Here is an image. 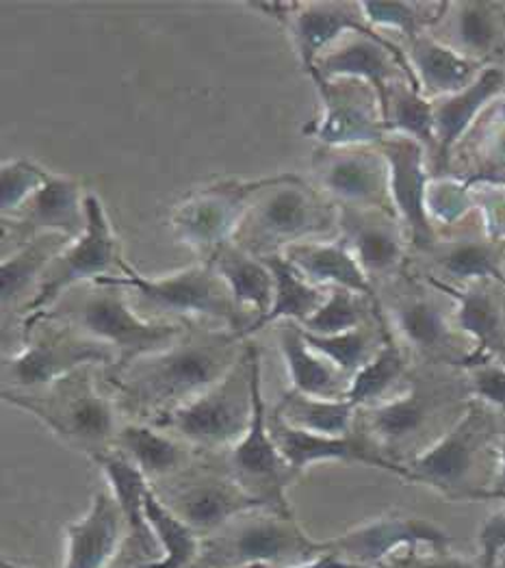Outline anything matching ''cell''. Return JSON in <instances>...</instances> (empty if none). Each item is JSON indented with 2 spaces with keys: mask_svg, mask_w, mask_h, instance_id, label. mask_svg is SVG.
Segmentation results:
<instances>
[{
  "mask_svg": "<svg viewBox=\"0 0 505 568\" xmlns=\"http://www.w3.org/2000/svg\"><path fill=\"white\" fill-rule=\"evenodd\" d=\"M286 29L306 74L317 57L347 33H375L361 2H295Z\"/></svg>",
  "mask_w": 505,
  "mask_h": 568,
  "instance_id": "cell-25",
  "label": "cell"
},
{
  "mask_svg": "<svg viewBox=\"0 0 505 568\" xmlns=\"http://www.w3.org/2000/svg\"><path fill=\"white\" fill-rule=\"evenodd\" d=\"M317 88L322 111L304 129L306 135L330 148L380 145L388 138L377 92L354 79H311Z\"/></svg>",
  "mask_w": 505,
  "mask_h": 568,
  "instance_id": "cell-16",
  "label": "cell"
},
{
  "mask_svg": "<svg viewBox=\"0 0 505 568\" xmlns=\"http://www.w3.org/2000/svg\"><path fill=\"white\" fill-rule=\"evenodd\" d=\"M400 568H484L482 565H475L466 558L459 556H450V554H438L436 558H427V560H416L408 567Z\"/></svg>",
  "mask_w": 505,
  "mask_h": 568,
  "instance_id": "cell-49",
  "label": "cell"
},
{
  "mask_svg": "<svg viewBox=\"0 0 505 568\" xmlns=\"http://www.w3.org/2000/svg\"><path fill=\"white\" fill-rule=\"evenodd\" d=\"M22 338L24 347L2 358V390L33 393L83 367L115 365L111 347L48 317L22 322Z\"/></svg>",
  "mask_w": 505,
  "mask_h": 568,
  "instance_id": "cell-7",
  "label": "cell"
},
{
  "mask_svg": "<svg viewBox=\"0 0 505 568\" xmlns=\"http://www.w3.org/2000/svg\"><path fill=\"white\" fill-rule=\"evenodd\" d=\"M113 449L122 452L145 475V479L152 481L150 486L183 474L193 458L191 445L161 427L143 422H129L120 427Z\"/></svg>",
  "mask_w": 505,
  "mask_h": 568,
  "instance_id": "cell-31",
  "label": "cell"
},
{
  "mask_svg": "<svg viewBox=\"0 0 505 568\" xmlns=\"http://www.w3.org/2000/svg\"><path fill=\"white\" fill-rule=\"evenodd\" d=\"M497 436L495 417L484 402H471L458 419L425 449L404 463L406 479L421 481L452 499H482L479 465Z\"/></svg>",
  "mask_w": 505,
  "mask_h": 568,
  "instance_id": "cell-8",
  "label": "cell"
},
{
  "mask_svg": "<svg viewBox=\"0 0 505 568\" xmlns=\"http://www.w3.org/2000/svg\"><path fill=\"white\" fill-rule=\"evenodd\" d=\"M88 231L85 235L72 241L63 247L52 263L48 265L47 274L38 286L36 297L22 313V322L38 317L52 308L70 288L81 284L95 283L104 276L122 274V250L120 239L115 235L111 220L102 206V200L88 191Z\"/></svg>",
  "mask_w": 505,
  "mask_h": 568,
  "instance_id": "cell-9",
  "label": "cell"
},
{
  "mask_svg": "<svg viewBox=\"0 0 505 568\" xmlns=\"http://www.w3.org/2000/svg\"><path fill=\"white\" fill-rule=\"evenodd\" d=\"M209 263H213L218 274L229 284L232 300L245 315L248 311H254V322H261L272 311L276 281L270 265L263 258L248 254L230 241L215 252V256Z\"/></svg>",
  "mask_w": 505,
  "mask_h": 568,
  "instance_id": "cell-35",
  "label": "cell"
},
{
  "mask_svg": "<svg viewBox=\"0 0 505 568\" xmlns=\"http://www.w3.org/2000/svg\"><path fill=\"white\" fill-rule=\"evenodd\" d=\"M230 477L250 495L267 501L277 513L291 515L286 506V488L297 477L277 449L270 429V415L263 399L261 363L254 372V413L248 434L224 454Z\"/></svg>",
  "mask_w": 505,
  "mask_h": 568,
  "instance_id": "cell-17",
  "label": "cell"
},
{
  "mask_svg": "<svg viewBox=\"0 0 505 568\" xmlns=\"http://www.w3.org/2000/svg\"><path fill=\"white\" fill-rule=\"evenodd\" d=\"M408 65L413 70L414 83L427 100H438L466 90L484 68L454 48L445 47L430 33H418L408 40Z\"/></svg>",
  "mask_w": 505,
  "mask_h": 568,
  "instance_id": "cell-29",
  "label": "cell"
},
{
  "mask_svg": "<svg viewBox=\"0 0 505 568\" xmlns=\"http://www.w3.org/2000/svg\"><path fill=\"white\" fill-rule=\"evenodd\" d=\"M443 293L458 302L454 313L456 328L475 341V352L462 367L491 361L495 354H505V291L497 281L450 286L434 283Z\"/></svg>",
  "mask_w": 505,
  "mask_h": 568,
  "instance_id": "cell-24",
  "label": "cell"
},
{
  "mask_svg": "<svg viewBox=\"0 0 505 568\" xmlns=\"http://www.w3.org/2000/svg\"><path fill=\"white\" fill-rule=\"evenodd\" d=\"M277 345L291 379V390L323 399H347L350 378L306 343L304 332L295 322H280Z\"/></svg>",
  "mask_w": 505,
  "mask_h": 568,
  "instance_id": "cell-33",
  "label": "cell"
},
{
  "mask_svg": "<svg viewBox=\"0 0 505 568\" xmlns=\"http://www.w3.org/2000/svg\"><path fill=\"white\" fill-rule=\"evenodd\" d=\"M95 283L124 288L139 315L150 322L209 324L241 334L250 326L248 315L232 300L229 284L209 261L170 276L148 278L124 258L122 274L104 276Z\"/></svg>",
  "mask_w": 505,
  "mask_h": 568,
  "instance_id": "cell-3",
  "label": "cell"
},
{
  "mask_svg": "<svg viewBox=\"0 0 505 568\" xmlns=\"http://www.w3.org/2000/svg\"><path fill=\"white\" fill-rule=\"evenodd\" d=\"M450 542L452 536L447 531L421 517H380L350 529L339 538L325 540L322 551L363 568L382 562L397 547L427 545L436 551H445Z\"/></svg>",
  "mask_w": 505,
  "mask_h": 568,
  "instance_id": "cell-22",
  "label": "cell"
},
{
  "mask_svg": "<svg viewBox=\"0 0 505 568\" xmlns=\"http://www.w3.org/2000/svg\"><path fill=\"white\" fill-rule=\"evenodd\" d=\"M38 317L61 322L111 347L115 354V365L107 374H115L143 356L170 347L191 326L174 322H150L139 315L124 288L102 283L70 288L52 308Z\"/></svg>",
  "mask_w": 505,
  "mask_h": 568,
  "instance_id": "cell-2",
  "label": "cell"
},
{
  "mask_svg": "<svg viewBox=\"0 0 505 568\" xmlns=\"http://www.w3.org/2000/svg\"><path fill=\"white\" fill-rule=\"evenodd\" d=\"M309 79H354L371 85L382 102V113L386 109L388 88L406 77L414 83L413 70L406 54L382 38L380 33H347L336 44L327 48L315 61ZM416 85V83H414Z\"/></svg>",
  "mask_w": 505,
  "mask_h": 568,
  "instance_id": "cell-18",
  "label": "cell"
},
{
  "mask_svg": "<svg viewBox=\"0 0 505 568\" xmlns=\"http://www.w3.org/2000/svg\"><path fill=\"white\" fill-rule=\"evenodd\" d=\"M145 521L150 525L156 542L163 549V558L156 562L139 565L141 568H189L200 562L204 542L200 540V534L191 529L186 523L176 517L163 499L154 493L150 486L143 499Z\"/></svg>",
  "mask_w": 505,
  "mask_h": 568,
  "instance_id": "cell-38",
  "label": "cell"
},
{
  "mask_svg": "<svg viewBox=\"0 0 505 568\" xmlns=\"http://www.w3.org/2000/svg\"><path fill=\"white\" fill-rule=\"evenodd\" d=\"M468 369L466 386L475 399L484 402L486 406H495L505 413V365H497L493 361L475 363Z\"/></svg>",
  "mask_w": 505,
  "mask_h": 568,
  "instance_id": "cell-47",
  "label": "cell"
},
{
  "mask_svg": "<svg viewBox=\"0 0 505 568\" xmlns=\"http://www.w3.org/2000/svg\"><path fill=\"white\" fill-rule=\"evenodd\" d=\"M248 345L239 331L191 324L176 343L107 374V382L122 413L154 424L226 378Z\"/></svg>",
  "mask_w": 505,
  "mask_h": 568,
  "instance_id": "cell-1",
  "label": "cell"
},
{
  "mask_svg": "<svg viewBox=\"0 0 505 568\" xmlns=\"http://www.w3.org/2000/svg\"><path fill=\"white\" fill-rule=\"evenodd\" d=\"M50 172L27 159H9L0 168V213L9 220L20 213V209L42 190Z\"/></svg>",
  "mask_w": 505,
  "mask_h": 568,
  "instance_id": "cell-45",
  "label": "cell"
},
{
  "mask_svg": "<svg viewBox=\"0 0 505 568\" xmlns=\"http://www.w3.org/2000/svg\"><path fill=\"white\" fill-rule=\"evenodd\" d=\"M236 568H265V567H236Z\"/></svg>",
  "mask_w": 505,
  "mask_h": 568,
  "instance_id": "cell-52",
  "label": "cell"
},
{
  "mask_svg": "<svg viewBox=\"0 0 505 568\" xmlns=\"http://www.w3.org/2000/svg\"><path fill=\"white\" fill-rule=\"evenodd\" d=\"M63 568H107L124 540V517L111 490H95L90 510L79 521L65 525Z\"/></svg>",
  "mask_w": 505,
  "mask_h": 568,
  "instance_id": "cell-26",
  "label": "cell"
},
{
  "mask_svg": "<svg viewBox=\"0 0 505 568\" xmlns=\"http://www.w3.org/2000/svg\"><path fill=\"white\" fill-rule=\"evenodd\" d=\"M479 565L484 568L497 567V560L505 551V508L493 513L486 521L482 523L479 534Z\"/></svg>",
  "mask_w": 505,
  "mask_h": 568,
  "instance_id": "cell-48",
  "label": "cell"
},
{
  "mask_svg": "<svg viewBox=\"0 0 505 568\" xmlns=\"http://www.w3.org/2000/svg\"><path fill=\"white\" fill-rule=\"evenodd\" d=\"M452 4V2H450ZM454 13H447V2L441 20L432 27L450 31L436 38L445 47L454 48L462 57L482 65V61L499 54L504 40L502 4L497 2H454Z\"/></svg>",
  "mask_w": 505,
  "mask_h": 568,
  "instance_id": "cell-32",
  "label": "cell"
},
{
  "mask_svg": "<svg viewBox=\"0 0 505 568\" xmlns=\"http://www.w3.org/2000/svg\"><path fill=\"white\" fill-rule=\"evenodd\" d=\"M263 261L270 265L276 281L274 304H272V311L261 322H254L248 331L243 332L245 338L265 326L280 324V322L304 324L309 317H313L322 308L330 291V288L309 283L282 254L263 258Z\"/></svg>",
  "mask_w": 505,
  "mask_h": 568,
  "instance_id": "cell-37",
  "label": "cell"
},
{
  "mask_svg": "<svg viewBox=\"0 0 505 568\" xmlns=\"http://www.w3.org/2000/svg\"><path fill=\"white\" fill-rule=\"evenodd\" d=\"M72 241L63 235H42L2 254L0 302L4 322L11 313L22 317L24 308L38 293V286L47 274L48 265Z\"/></svg>",
  "mask_w": 505,
  "mask_h": 568,
  "instance_id": "cell-30",
  "label": "cell"
},
{
  "mask_svg": "<svg viewBox=\"0 0 505 568\" xmlns=\"http://www.w3.org/2000/svg\"><path fill=\"white\" fill-rule=\"evenodd\" d=\"M289 568H358L354 565H347L343 562L341 558H336L334 554H320L311 560H304V562H297V565H291Z\"/></svg>",
  "mask_w": 505,
  "mask_h": 568,
  "instance_id": "cell-51",
  "label": "cell"
},
{
  "mask_svg": "<svg viewBox=\"0 0 505 568\" xmlns=\"http://www.w3.org/2000/svg\"><path fill=\"white\" fill-rule=\"evenodd\" d=\"M408 358L406 349L395 341V334L388 328V334L377 349V354L368 361L367 365L350 379L347 399L361 408V406H375L386 399V395L393 390V386L400 379L406 378Z\"/></svg>",
  "mask_w": 505,
  "mask_h": 568,
  "instance_id": "cell-41",
  "label": "cell"
},
{
  "mask_svg": "<svg viewBox=\"0 0 505 568\" xmlns=\"http://www.w3.org/2000/svg\"><path fill=\"white\" fill-rule=\"evenodd\" d=\"M282 256L315 286H341L358 295L377 300L375 284L368 281L361 263L341 237L291 245L282 252Z\"/></svg>",
  "mask_w": 505,
  "mask_h": 568,
  "instance_id": "cell-28",
  "label": "cell"
},
{
  "mask_svg": "<svg viewBox=\"0 0 505 568\" xmlns=\"http://www.w3.org/2000/svg\"><path fill=\"white\" fill-rule=\"evenodd\" d=\"M384 124L388 135H404L436 152L434 106L411 79H397L386 95Z\"/></svg>",
  "mask_w": 505,
  "mask_h": 568,
  "instance_id": "cell-40",
  "label": "cell"
},
{
  "mask_svg": "<svg viewBox=\"0 0 505 568\" xmlns=\"http://www.w3.org/2000/svg\"><path fill=\"white\" fill-rule=\"evenodd\" d=\"M505 90V72L499 68H484L475 83L458 94L432 100L434 135H436V170L447 172L452 152L464 133L473 126L482 109Z\"/></svg>",
  "mask_w": 505,
  "mask_h": 568,
  "instance_id": "cell-27",
  "label": "cell"
},
{
  "mask_svg": "<svg viewBox=\"0 0 505 568\" xmlns=\"http://www.w3.org/2000/svg\"><path fill=\"white\" fill-rule=\"evenodd\" d=\"M322 542H313L291 515L256 517L232 527L222 538L204 542L200 562L206 568L265 567L280 562H304L320 556Z\"/></svg>",
  "mask_w": 505,
  "mask_h": 568,
  "instance_id": "cell-11",
  "label": "cell"
},
{
  "mask_svg": "<svg viewBox=\"0 0 505 568\" xmlns=\"http://www.w3.org/2000/svg\"><path fill=\"white\" fill-rule=\"evenodd\" d=\"M361 9L371 29H395L413 40L441 20L445 4L438 13H432L430 4L421 2H361Z\"/></svg>",
  "mask_w": 505,
  "mask_h": 568,
  "instance_id": "cell-44",
  "label": "cell"
},
{
  "mask_svg": "<svg viewBox=\"0 0 505 568\" xmlns=\"http://www.w3.org/2000/svg\"><path fill=\"white\" fill-rule=\"evenodd\" d=\"M339 237V206L297 174L272 176L250 204L232 243L256 258L291 245Z\"/></svg>",
  "mask_w": 505,
  "mask_h": 568,
  "instance_id": "cell-4",
  "label": "cell"
},
{
  "mask_svg": "<svg viewBox=\"0 0 505 568\" xmlns=\"http://www.w3.org/2000/svg\"><path fill=\"white\" fill-rule=\"evenodd\" d=\"M92 367H83L42 390H2V399L38 417L74 449L90 458L113 449L120 432V408L115 397L100 393Z\"/></svg>",
  "mask_w": 505,
  "mask_h": 568,
  "instance_id": "cell-5",
  "label": "cell"
},
{
  "mask_svg": "<svg viewBox=\"0 0 505 568\" xmlns=\"http://www.w3.org/2000/svg\"><path fill=\"white\" fill-rule=\"evenodd\" d=\"M274 415L286 426L323 436H347L356 429V406L350 399H323L289 390L277 402Z\"/></svg>",
  "mask_w": 505,
  "mask_h": 568,
  "instance_id": "cell-39",
  "label": "cell"
},
{
  "mask_svg": "<svg viewBox=\"0 0 505 568\" xmlns=\"http://www.w3.org/2000/svg\"><path fill=\"white\" fill-rule=\"evenodd\" d=\"M386 334H388V326L382 317L380 331H373L368 324H365L356 331L343 332L334 336H317V334L304 332V338L317 354H322L327 363H332L341 374L352 379L377 354Z\"/></svg>",
  "mask_w": 505,
  "mask_h": 568,
  "instance_id": "cell-42",
  "label": "cell"
},
{
  "mask_svg": "<svg viewBox=\"0 0 505 568\" xmlns=\"http://www.w3.org/2000/svg\"><path fill=\"white\" fill-rule=\"evenodd\" d=\"M488 497H505V434L497 447V467H495V475L491 481Z\"/></svg>",
  "mask_w": 505,
  "mask_h": 568,
  "instance_id": "cell-50",
  "label": "cell"
},
{
  "mask_svg": "<svg viewBox=\"0 0 505 568\" xmlns=\"http://www.w3.org/2000/svg\"><path fill=\"white\" fill-rule=\"evenodd\" d=\"M313 185L336 206L393 211L388 163L377 145H320L311 159Z\"/></svg>",
  "mask_w": 505,
  "mask_h": 568,
  "instance_id": "cell-14",
  "label": "cell"
},
{
  "mask_svg": "<svg viewBox=\"0 0 505 568\" xmlns=\"http://www.w3.org/2000/svg\"><path fill=\"white\" fill-rule=\"evenodd\" d=\"M462 393V386L452 382L414 379L402 395L367 406L363 417H356V422H363L365 432L361 434L388 458L395 449L414 447L416 440H421L434 426V419L458 402Z\"/></svg>",
  "mask_w": 505,
  "mask_h": 568,
  "instance_id": "cell-15",
  "label": "cell"
},
{
  "mask_svg": "<svg viewBox=\"0 0 505 568\" xmlns=\"http://www.w3.org/2000/svg\"><path fill=\"white\" fill-rule=\"evenodd\" d=\"M138 568H141V567H138Z\"/></svg>",
  "mask_w": 505,
  "mask_h": 568,
  "instance_id": "cell-54",
  "label": "cell"
},
{
  "mask_svg": "<svg viewBox=\"0 0 505 568\" xmlns=\"http://www.w3.org/2000/svg\"><path fill=\"white\" fill-rule=\"evenodd\" d=\"M404 226L395 213L339 206V237L347 243L371 283H391L404 274Z\"/></svg>",
  "mask_w": 505,
  "mask_h": 568,
  "instance_id": "cell-21",
  "label": "cell"
},
{
  "mask_svg": "<svg viewBox=\"0 0 505 568\" xmlns=\"http://www.w3.org/2000/svg\"><path fill=\"white\" fill-rule=\"evenodd\" d=\"M427 213L430 220L441 222L443 226H454L468 213L473 204V195L464 183L458 181H432L427 185Z\"/></svg>",
  "mask_w": 505,
  "mask_h": 568,
  "instance_id": "cell-46",
  "label": "cell"
},
{
  "mask_svg": "<svg viewBox=\"0 0 505 568\" xmlns=\"http://www.w3.org/2000/svg\"><path fill=\"white\" fill-rule=\"evenodd\" d=\"M267 183L270 179L222 181L189 193L170 213L172 237L200 261H211L234 239L250 204Z\"/></svg>",
  "mask_w": 505,
  "mask_h": 568,
  "instance_id": "cell-10",
  "label": "cell"
},
{
  "mask_svg": "<svg viewBox=\"0 0 505 568\" xmlns=\"http://www.w3.org/2000/svg\"><path fill=\"white\" fill-rule=\"evenodd\" d=\"M261 352L254 343L229 376L152 426L172 432L193 449H232L250 429L254 413V372Z\"/></svg>",
  "mask_w": 505,
  "mask_h": 568,
  "instance_id": "cell-6",
  "label": "cell"
},
{
  "mask_svg": "<svg viewBox=\"0 0 505 568\" xmlns=\"http://www.w3.org/2000/svg\"><path fill=\"white\" fill-rule=\"evenodd\" d=\"M88 193L70 179L50 172L42 190L20 209L18 215L2 220V247L13 243V250L42 237L63 235L70 241L83 237L88 231Z\"/></svg>",
  "mask_w": 505,
  "mask_h": 568,
  "instance_id": "cell-19",
  "label": "cell"
},
{
  "mask_svg": "<svg viewBox=\"0 0 505 568\" xmlns=\"http://www.w3.org/2000/svg\"><path fill=\"white\" fill-rule=\"evenodd\" d=\"M388 163L393 211L416 252H425L438 239L427 213L425 148L404 135H388L377 145Z\"/></svg>",
  "mask_w": 505,
  "mask_h": 568,
  "instance_id": "cell-20",
  "label": "cell"
},
{
  "mask_svg": "<svg viewBox=\"0 0 505 568\" xmlns=\"http://www.w3.org/2000/svg\"><path fill=\"white\" fill-rule=\"evenodd\" d=\"M270 429L276 440L280 454L291 465L295 475L304 474L311 465L317 463H363L368 467L386 469L391 474L406 477L402 465L388 460L361 432L347 436H323L313 432H302L286 426L277 415H270Z\"/></svg>",
  "mask_w": 505,
  "mask_h": 568,
  "instance_id": "cell-23",
  "label": "cell"
},
{
  "mask_svg": "<svg viewBox=\"0 0 505 568\" xmlns=\"http://www.w3.org/2000/svg\"><path fill=\"white\" fill-rule=\"evenodd\" d=\"M377 300L358 295L350 288L332 286L322 308L309 317L304 324H297L304 332L317 336H334L343 332L356 331L368 324V317H375Z\"/></svg>",
  "mask_w": 505,
  "mask_h": 568,
  "instance_id": "cell-43",
  "label": "cell"
},
{
  "mask_svg": "<svg viewBox=\"0 0 505 568\" xmlns=\"http://www.w3.org/2000/svg\"><path fill=\"white\" fill-rule=\"evenodd\" d=\"M386 286L391 288V300L384 308L380 306V311L391 317L393 331H397L406 347L427 363L462 367L468 354L462 352V341L452 324V315L434 295L436 291L416 286L413 281L400 276Z\"/></svg>",
  "mask_w": 505,
  "mask_h": 568,
  "instance_id": "cell-13",
  "label": "cell"
},
{
  "mask_svg": "<svg viewBox=\"0 0 505 568\" xmlns=\"http://www.w3.org/2000/svg\"><path fill=\"white\" fill-rule=\"evenodd\" d=\"M425 254L434 270L441 274L438 278H427L434 283L452 284L459 286L479 281H497L504 283L502 274V250L497 241L486 237L436 239L432 247H427Z\"/></svg>",
  "mask_w": 505,
  "mask_h": 568,
  "instance_id": "cell-34",
  "label": "cell"
},
{
  "mask_svg": "<svg viewBox=\"0 0 505 568\" xmlns=\"http://www.w3.org/2000/svg\"><path fill=\"white\" fill-rule=\"evenodd\" d=\"M161 484L170 486H152L154 493L176 517H181L198 534H211L232 519H239L250 513L274 510L267 501L241 488L230 477L229 471L218 474L204 467L184 469L183 474L174 475Z\"/></svg>",
  "mask_w": 505,
  "mask_h": 568,
  "instance_id": "cell-12",
  "label": "cell"
},
{
  "mask_svg": "<svg viewBox=\"0 0 505 568\" xmlns=\"http://www.w3.org/2000/svg\"><path fill=\"white\" fill-rule=\"evenodd\" d=\"M2 568H13V567H9V565H2Z\"/></svg>",
  "mask_w": 505,
  "mask_h": 568,
  "instance_id": "cell-53",
  "label": "cell"
},
{
  "mask_svg": "<svg viewBox=\"0 0 505 568\" xmlns=\"http://www.w3.org/2000/svg\"><path fill=\"white\" fill-rule=\"evenodd\" d=\"M93 463L102 469V474L109 481V490L113 493L120 513L127 525V536L141 551L150 549V542L154 538L150 525L145 521L143 499L150 488V481L138 467L118 449H109L104 454L93 456Z\"/></svg>",
  "mask_w": 505,
  "mask_h": 568,
  "instance_id": "cell-36",
  "label": "cell"
}]
</instances>
